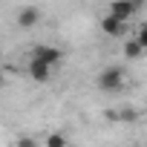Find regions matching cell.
<instances>
[{"label": "cell", "instance_id": "cell-1", "mask_svg": "<svg viewBox=\"0 0 147 147\" xmlns=\"http://www.w3.org/2000/svg\"><path fill=\"white\" fill-rule=\"evenodd\" d=\"M127 84V75H124V69L121 66H107L98 72V90L101 92H115Z\"/></svg>", "mask_w": 147, "mask_h": 147}, {"label": "cell", "instance_id": "cell-2", "mask_svg": "<svg viewBox=\"0 0 147 147\" xmlns=\"http://www.w3.org/2000/svg\"><path fill=\"white\" fill-rule=\"evenodd\" d=\"M32 58H35V61H40V63H46V66H58V63L63 61V52H61V46L38 43V46L32 49Z\"/></svg>", "mask_w": 147, "mask_h": 147}, {"label": "cell", "instance_id": "cell-3", "mask_svg": "<svg viewBox=\"0 0 147 147\" xmlns=\"http://www.w3.org/2000/svg\"><path fill=\"white\" fill-rule=\"evenodd\" d=\"M141 9V3H110V9H107V15H113V18H118L121 23H130V18L136 15Z\"/></svg>", "mask_w": 147, "mask_h": 147}, {"label": "cell", "instance_id": "cell-4", "mask_svg": "<svg viewBox=\"0 0 147 147\" xmlns=\"http://www.w3.org/2000/svg\"><path fill=\"white\" fill-rule=\"evenodd\" d=\"M40 18H43V12H40L38 6H23V9L18 12V26H20V29H32V26L40 23Z\"/></svg>", "mask_w": 147, "mask_h": 147}, {"label": "cell", "instance_id": "cell-5", "mask_svg": "<svg viewBox=\"0 0 147 147\" xmlns=\"http://www.w3.org/2000/svg\"><path fill=\"white\" fill-rule=\"evenodd\" d=\"M101 32L110 35V38H121V35L127 32V23H121V20L113 18V15H104V18H101Z\"/></svg>", "mask_w": 147, "mask_h": 147}, {"label": "cell", "instance_id": "cell-6", "mask_svg": "<svg viewBox=\"0 0 147 147\" xmlns=\"http://www.w3.org/2000/svg\"><path fill=\"white\" fill-rule=\"evenodd\" d=\"M26 69H29V78H32V81H38V84H43V81H49V78H52V66H46V63H40V61H35V58L29 61V66H26Z\"/></svg>", "mask_w": 147, "mask_h": 147}, {"label": "cell", "instance_id": "cell-7", "mask_svg": "<svg viewBox=\"0 0 147 147\" xmlns=\"http://www.w3.org/2000/svg\"><path fill=\"white\" fill-rule=\"evenodd\" d=\"M141 52H144V49H141V43H138V40H136V38H133V40H127V43H124V58H127V61H136V58H138V55H141Z\"/></svg>", "mask_w": 147, "mask_h": 147}, {"label": "cell", "instance_id": "cell-8", "mask_svg": "<svg viewBox=\"0 0 147 147\" xmlns=\"http://www.w3.org/2000/svg\"><path fill=\"white\" fill-rule=\"evenodd\" d=\"M46 147H66V136L63 133H49L46 136Z\"/></svg>", "mask_w": 147, "mask_h": 147}, {"label": "cell", "instance_id": "cell-9", "mask_svg": "<svg viewBox=\"0 0 147 147\" xmlns=\"http://www.w3.org/2000/svg\"><path fill=\"white\" fill-rule=\"evenodd\" d=\"M15 147H38V138H32V136H20V138L15 141Z\"/></svg>", "mask_w": 147, "mask_h": 147}, {"label": "cell", "instance_id": "cell-10", "mask_svg": "<svg viewBox=\"0 0 147 147\" xmlns=\"http://www.w3.org/2000/svg\"><path fill=\"white\" fill-rule=\"evenodd\" d=\"M136 40H138V43H141V49L147 52V23H141V26H138V35H136Z\"/></svg>", "mask_w": 147, "mask_h": 147}, {"label": "cell", "instance_id": "cell-11", "mask_svg": "<svg viewBox=\"0 0 147 147\" xmlns=\"http://www.w3.org/2000/svg\"><path fill=\"white\" fill-rule=\"evenodd\" d=\"M3 81H6V78H3V72H0V87H3Z\"/></svg>", "mask_w": 147, "mask_h": 147}, {"label": "cell", "instance_id": "cell-12", "mask_svg": "<svg viewBox=\"0 0 147 147\" xmlns=\"http://www.w3.org/2000/svg\"><path fill=\"white\" fill-rule=\"evenodd\" d=\"M0 61H3V49H0Z\"/></svg>", "mask_w": 147, "mask_h": 147}, {"label": "cell", "instance_id": "cell-13", "mask_svg": "<svg viewBox=\"0 0 147 147\" xmlns=\"http://www.w3.org/2000/svg\"><path fill=\"white\" fill-rule=\"evenodd\" d=\"M144 147H147V141H144Z\"/></svg>", "mask_w": 147, "mask_h": 147}, {"label": "cell", "instance_id": "cell-14", "mask_svg": "<svg viewBox=\"0 0 147 147\" xmlns=\"http://www.w3.org/2000/svg\"><path fill=\"white\" fill-rule=\"evenodd\" d=\"M66 147H69V144H66Z\"/></svg>", "mask_w": 147, "mask_h": 147}]
</instances>
